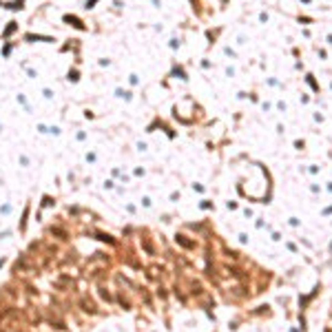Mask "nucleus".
Returning a JSON list of instances; mask_svg holds the SVG:
<instances>
[{"instance_id": "obj_1", "label": "nucleus", "mask_w": 332, "mask_h": 332, "mask_svg": "<svg viewBox=\"0 0 332 332\" xmlns=\"http://www.w3.org/2000/svg\"><path fill=\"white\" fill-rule=\"evenodd\" d=\"M62 20H64L66 24H71L73 29H78V31H87V24H84L78 16H73V13H64V16H62Z\"/></svg>"}, {"instance_id": "obj_2", "label": "nucleus", "mask_w": 332, "mask_h": 332, "mask_svg": "<svg viewBox=\"0 0 332 332\" xmlns=\"http://www.w3.org/2000/svg\"><path fill=\"white\" fill-rule=\"evenodd\" d=\"M78 306L82 308V312H87V315H98V312H100V310H98V306H95V303H93L89 297H80Z\"/></svg>"}, {"instance_id": "obj_3", "label": "nucleus", "mask_w": 332, "mask_h": 332, "mask_svg": "<svg viewBox=\"0 0 332 332\" xmlns=\"http://www.w3.org/2000/svg\"><path fill=\"white\" fill-rule=\"evenodd\" d=\"M24 40L27 42H55V38L53 35H40V33H27L24 35Z\"/></svg>"}, {"instance_id": "obj_4", "label": "nucleus", "mask_w": 332, "mask_h": 332, "mask_svg": "<svg viewBox=\"0 0 332 332\" xmlns=\"http://www.w3.org/2000/svg\"><path fill=\"white\" fill-rule=\"evenodd\" d=\"M16 31H18V22H16V20H9V22H7V27L2 29V33H0V35H2L5 40H7V38L11 35V33H16Z\"/></svg>"}, {"instance_id": "obj_5", "label": "nucleus", "mask_w": 332, "mask_h": 332, "mask_svg": "<svg viewBox=\"0 0 332 332\" xmlns=\"http://www.w3.org/2000/svg\"><path fill=\"white\" fill-rule=\"evenodd\" d=\"M9 11H22L24 9V0H11V2H7L5 5Z\"/></svg>"}, {"instance_id": "obj_6", "label": "nucleus", "mask_w": 332, "mask_h": 332, "mask_svg": "<svg viewBox=\"0 0 332 332\" xmlns=\"http://www.w3.org/2000/svg\"><path fill=\"white\" fill-rule=\"evenodd\" d=\"M49 233H51V235H58L60 239H69L66 230H64V228H58V226H51V228H49Z\"/></svg>"}, {"instance_id": "obj_7", "label": "nucleus", "mask_w": 332, "mask_h": 332, "mask_svg": "<svg viewBox=\"0 0 332 332\" xmlns=\"http://www.w3.org/2000/svg\"><path fill=\"white\" fill-rule=\"evenodd\" d=\"M66 80L75 84V82L80 80V71H78V69H69V73H66Z\"/></svg>"}, {"instance_id": "obj_8", "label": "nucleus", "mask_w": 332, "mask_h": 332, "mask_svg": "<svg viewBox=\"0 0 332 332\" xmlns=\"http://www.w3.org/2000/svg\"><path fill=\"white\" fill-rule=\"evenodd\" d=\"M118 301H120V306L124 308V310H131V301H129V297H124V292H120V295H118Z\"/></svg>"}, {"instance_id": "obj_9", "label": "nucleus", "mask_w": 332, "mask_h": 332, "mask_svg": "<svg viewBox=\"0 0 332 332\" xmlns=\"http://www.w3.org/2000/svg\"><path fill=\"white\" fill-rule=\"evenodd\" d=\"M115 98H122V100L129 102V100L133 98V93H131V91H124V89H115Z\"/></svg>"}, {"instance_id": "obj_10", "label": "nucleus", "mask_w": 332, "mask_h": 332, "mask_svg": "<svg viewBox=\"0 0 332 332\" xmlns=\"http://www.w3.org/2000/svg\"><path fill=\"white\" fill-rule=\"evenodd\" d=\"M98 292H100V297H102L104 301H106V303H109V301H113V297H111V292H109L106 288H104V286H98Z\"/></svg>"}, {"instance_id": "obj_11", "label": "nucleus", "mask_w": 332, "mask_h": 332, "mask_svg": "<svg viewBox=\"0 0 332 332\" xmlns=\"http://www.w3.org/2000/svg\"><path fill=\"white\" fill-rule=\"evenodd\" d=\"M98 239H100V241H106V244H111V246H115V239H113L111 235H104V233H98Z\"/></svg>"}, {"instance_id": "obj_12", "label": "nucleus", "mask_w": 332, "mask_h": 332, "mask_svg": "<svg viewBox=\"0 0 332 332\" xmlns=\"http://www.w3.org/2000/svg\"><path fill=\"white\" fill-rule=\"evenodd\" d=\"M9 53H11V42H7L2 47V55H5V58H9Z\"/></svg>"}, {"instance_id": "obj_13", "label": "nucleus", "mask_w": 332, "mask_h": 332, "mask_svg": "<svg viewBox=\"0 0 332 332\" xmlns=\"http://www.w3.org/2000/svg\"><path fill=\"white\" fill-rule=\"evenodd\" d=\"M42 95H44L47 100H51V98H53V91H51V89H42Z\"/></svg>"}, {"instance_id": "obj_14", "label": "nucleus", "mask_w": 332, "mask_h": 332, "mask_svg": "<svg viewBox=\"0 0 332 332\" xmlns=\"http://www.w3.org/2000/svg\"><path fill=\"white\" fill-rule=\"evenodd\" d=\"M98 2H100V0H87V5H84V7H87V9H93Z\"/></svg>"}, {"instance_id": "obj_15", "label": "nucleus", "mask_w": 332, "mask_h": 332, "mask_svg": "<svg viewBox=\"0 0 332 332\" xmlns=\"http://www.w3.org/2000/svg\"><path fill=\"white\" fill-rule=\"evenodd\" d=\"M98 62H100V66H109V64H111V60H109V58H100Z\"/></svg>"}, {"instance_id": "obj_16", "label": "nucleus", "mask_w": 332, "mask_h": 332, "mask_svg": "<svg viewBox=\"0 0 332 332\" xmlns=\"http://www.w3.org/2000/svg\"><path fill=\"white\" fill-rule=\"evenodd\" d=\"M84 118H87V120H93V118H95V113H93V111H84Z\"/></svg>"}, {"instance_id": "obj_17", "label": "nucleus", "mask_w": 332, "mask_h": 332, "mask_svg": "<svg viewBox=\"0 0 332 332\" xmlns=\"http://www.w3.org/2000/svg\"><path fill=\"white\" fill-rule=\"evenodd\" d=\"M49 133H53V135H60V126H51Z\"/></svg>"}, {"instance_id": "obj_18", "label": "nucleus", "mask_w": 332, "mask_h": 332, "mask_svg": "<svg viewBox=\"0 0 332 332\" xmlns=\"http://www.w3.org/2000/svg\"><path fill=\"white\" fill-rule=\"evenodd\" d=\"M38 131H40V133H49V129H47L44 124H38Z\"/></svg>"}, {"instance_id": "obj_19", "label": "nucleus", "mask_w": 332, "mask_h": 332, "mask_svg": "<svg viewBox=\"0 0 332 332\" xmlns=\"http://www.w3.org/2000/svg\"><path fill=\"white\" fill-rule=\"evenodd\" d=\"M129 82H131V84H137L140 80H137V75H131V78H129Z\"/></svg>"}, {"instance_id": "obj_20", "label": "nucleus", "mask_w": 332, "mask_h": 332, "mask_svg": "<svg viewBox=\"0 0 332 332\" xmlns=\"http://www.w3.org/2000/svg\"><path fill=\"white\" fill-rule=\"evenodd\" d=\"M27 73H29V78H38V73H35L33 69H27Z\"/></svg>"}, {"instance_id": "obj_21", "label": "nucleus", "mask_w": 332, "mask_h": 332, "mask_svg": "<svg viewBox=\"0 0 332 332\" xmlns=\"http://www.w3.org/2000/svg\"><path fill=\"white\" fill-rule=\"evenodd\" d=\"M18 102H20V104H27V98L22 95V93H20V95H18Z\"/></svg>"}, {"instance_id": "obj_22", "label": "nucleus", "mask_w": 332, "mask_h": 332, "mask_svg": "<svg viewBox=\"0 0 332 332\" xmlns=\"http://www.w3.org/2000/svg\"><path fill=\"white\" fill-rule=\"evenodd\" d=\"M0 5H2V2H0Z\"/></svg>"}]
</instances>
